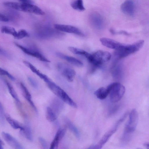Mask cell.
I'll return each instance as SVG.
<instances>
[{
	"mask_svg": "<svg viewBox=\"0 0 149 149\" xmlns=\"http://www.w3.org/2000/svg\"><path fill=\"white\" fill-rule=\"evenodd\" d=\"M38 139L43 148L45 149L48 148V143L42 137H39Z\"/></svg>",
	"mask_w": 149,
	"mask_h": 149,
	"instance_id": "obj_34",
	"label": "cell"
},
{
	"mask_svg": "<svg viewBox=\"0 0 149 149\" xmlns=\"http://www.w3.org/2000/svg\"><path fill=\"white\" fill-rule=\"evenodd\" d=\"M15 44L16 46L28 55L36 58L41 61L50 62V61L37 49L34 47H25L16 42Z\"/></svg>",
	"mask_w": 149,
	"mask_h": 149,
	"instance_id": "obj_6",
	"label": "cell"
},
{
	"mask_svg": "<svg viewBox=\"0 0 149 149\" xmlns=\"http://www.w3.org/2000/svg\"><path fill=\"white\" fill-rule=\"evenodd\" d=\"M144 146L147 149H149V142L145 143L144 144Z\"/></svg>",
	"mask_w": 149,
	"mask_h": 149,
	"instance_id": "obj_38",
	"label": "cell"
},
{
	"mask_svg": "<svg viewBox=\"0 0 149 149\" xmlns=\"http://www.w3.org/2000/svg\"><path fill=\"white\" fill-rule=\"evenodd\" d=\"M92 24L96 28L102 29L103 26V21L102 17L98 13H93L90 16Z\"/></svg>",
	"mask_w": 149,
	"mask_h": 149,
	"instance_id": "obj_17",
	"label": "cell"
},
{
	"mask_svg": "<svg viewBox=\"0 0 149 149\" xmlns=\"http://www.w3.org/2000/svg\"><path fill=\"white\" fill-rule=\"evenodd\" d=\"M107 87L109 91L110 100L113 103L119 101L123 97L125 91V87L119 82L111 83Z\"/></svg>",
	"mask_w": 149,
	"mask_h": 149,
	"instance_id": "obj_3",
	"label": "cell"
},
{
	"mask_svg": "<svg viewBox=\"0 0 149 149\" xmlns=\"http://www.w3.org/2000/svg\"><path fill=\"white\" fill-rule=\"evenodd\" d=\"M71 6L73 9L76 10L83 11L85 9L82 0H74L71 2Z\"/></svg>",
	"mask_w": 149,
	"mask_h": 149,
	"instance_id": "obj_25",
	"label": "cell"
},
{
	"mask_svg": "<svg viewBox=\"0 0 149 149\" xmlns=\"http://www.w3.org/2000/svg\"><path fill=\"white\" fill-rule=\"evenodd\" d=\"M1 30L2 33L12 35L14 37L17 32L14 28L7 26H2Z\"/></svg>",
	"mask_w": 149,
	"mask_h": 149,
	"instance_id": "obj_29",
	"label": "cell"
},
{
	"mask_svg": "<svg viewBox=\"0 0 149 149\" xmlns=\"http://www.w3.org/2000/svg\"><path fill=\"white\" fill-rule=\"evenodd\" d=\"M120 9L124 14L128 15H132L134 12V6L133 1L125 0L121 5Z\"/></svg>",
	"mask_w": 149,
	"mask_h": 149,
	"instance_id": "obj_11",
	"label": "cell"
},
{
	"mask_svg": "<svg viewBox=\"0 0 149 149\" xmlns=\"http://www.w3.org/2000/svg\"><path fill=\"white\" fill-rule=\"evenodd\" d=\"M68 48V50L73 53L83 56L87 59L88 58L91 54L84 50L76 47H69Z\"/></svg>",
	"mask_w": 149,
	"mask_h": 149,
	"instance_id": "obj_23",
	"label": "cell"
},
{
	"mask_svg": "<svg viewBox=\"0 0 149 149\" xmlns=\"http://www.w3.org/2000/svg\"><path fill=\"white\" fill-rule=\"evenodd\" d=\"M0 54L4 56H8V54L7 52L3 49H0Z\"/></svg>",
	"mask_w": 149,
	"mask_h": 149,
	"instance_id": "obj_37",
	"label": "cell"
},
{
	"mask_svg": "<svg viewBox=\"0 0 149 149\" xmlns=\"http://www.w3.org/2000/svg\"><path fill=\"white\" fill-rule=\"evenodd\" d=\"M5 117L7 121L13 128L15 129H19L21 131L24 130V127L21 125L18 122L13 119L8 114H6Z\"/></svg>",
	"mask_w": 149,
	"mask_h": 149,
	"instance_id": "obj_22",
	"label": "cell"
},
{
	"mask_svg": "<svg viewBox=\"0 0 149 149\" xmlns=\"http://www.w3.org/2000/svg\"><path fill=\"white\" fill-rule=\"evenodd\" d=\"M56 55L58 57L75 66L79 67L83 66V63L81 61L73 57L67 56L59 52L56 53Z\"/></svg>",
	"mask_w": 149,
	"mask_h": 149,
	"instance_id": "obj_16",
	"label": "cell"
},
{
	"mask_svg": "<svg viewBox=\"0 0 149 149\" xmlns=\"http://www.w3.org/2000/svg\"><path fill=\"white\" fill-rule=\"evenodd\" d=\"M0 74L1 75H5L7 76L12 81H14L15 80V78L13 75L6 70L1 68H0Z\"/></svg>",
	"mask_w": 149,
	"mask_h": 149,
	"instance_id": "obj_32",
	"label": "cell"
},
{
	"mask_svg": "<svg viewBox=\"0 0 149 149\" xmlns=\"http://www.w3.org/2000/svg\"><path fill=\"white\" fill-rule=\"evenodd\" d=\"M66 130L65 128H60L57 132L54 138L50 145V149H57L60 141L65 135Z\"/></svg>",
	"mask_w": 149,
	"mask_h": 149,
	"instance_id": "obj_15",
	"label": "cell"
},
{
	"mask_svg": "<svg viewBox=\"0 0 149 149\" xmlns=\"http://www.w3.org/2000/svg\"><path fill=\"white\" fill-rule=\"evenodd\" d=\"M4 81L7 87L8 91L11 96L17 103H20V101L18 98L17 93L11 84L6 80Z\"/></svg>",
	"mask_w": 149,
	"mask_h": 149,
	"instance_id": "obj_27",
	"label": "cell"
},
{
	"mask_svg": "<svg viewBox=\"0 0 149 149\" xmlns=\"http://www.w3.org/2000/svg\"><path fill=\"white\" fill-rule=\"evenodd\" d=\"M21 11L38 15L45 14L44 12L40 8L32 3H21Z\"/></svg>",
	"mask_w": 149,
	"mask_h": 149,
	"instance_id": "obj_9",
	"label": "cell"
},
{
	"mask_svg": "<svg viewBox=\"0 0 149 149\" xmlns=\"http://www.w3.org/2000/svg\"><path fill=\"white\" fill-rule=\"evenodd\" d=\"M57 68L63 76L69 82L72 81L76 75L75 71L68 65L61 63H58Z\"/></svg>",
	"mask_w": 149,
	"mask_h": 149,
	"instance_id": "obj_7",
	"label": "cell"
},
{
	"mask_svg": "<svg viewBox=\"0 0 149 149\" xmlns=\"http://www.w3.org/2000/svg\"><path fill=\"white\" fill-rule=\"evenodd\" d=\"M50 107L57 116L63 109V104L59 99L55 98L52 100Z\"/></svg>",
	"mask_w": 149,
	"mask_h": 149,
	"instance_id": "obj_18",
	"label": "cell"
},
{
	"mask_svg": "<svg viewBox=\"0 0 149 149\" xmlns=\"http://www.w3.org/2000/svg\"><path fill=\"white\" fill-rule=\"evenodd\" d=\"M28 79L31 85L35 88H37L38 87V84L36 81L33 78L29 77Z\"/></svg>",
	"mask_w": 149,
	"mask_h": 149,
	"instance_id": "obj_33",
	"label": "cell"
},
{
	"mask_svg": "<svg viewBox=\"0 0 149 149\" xmlns=\"http://www.w3.org/2000/svg\"><path fill=\"white\" fill-rule=\"evenodd\" d=\"M2 135L5 141L13 148L15 149L24 148L20 143L9 133L2 132Z\"/></svg>",
	"mask_w": 149,
	"mask_h": 149,
	"instance_id": "obj_10",
	"label": "cell"
},
{
	"mask_svg": "<svg viewBox=\"0 0 149 149\" xmlns=\"http://www.w3.org/2000/svg\"><path fill=\"white\" fill-rule=\"evenodd\" d=\"M138 119L139 115L137 111L135 109H133L129 114V120L125 126L124 135L125 138L135 130Z\"/></svg>",
	"mask_w": 149,
	"mask_h": 149,
	"instance_id": "obj_5",
	"label": "cell"
},
{
	"mask_svg": "<svg viewBox=\"0 0 149 149\" xmlns=\"http://www.w3.org/2000/svg\"><path fill=\"white\" fill-rule=\"evenodd\" d=\"M25 137L29 140L32 141L33 140V137L31 129L28 123H26L24 127V130L22 131Z\"/></svg>",
	"mask_w": 149,
	"mask_h": 149,
	"instance_id": "obj_24",
	"label": "cell"
},
{
	"mask_svg": "<svg viewBox=\"0 0 149 149\" xmlns=\"http://www.w3.org/2000/svg\"><path fill=\"white\" fill-rule=\"evenodd\" d=\"M20 86L24 96L34 110L37 112V109L36 108L32 100L31 95L28 89L26 86H25L24 84L22 82L20 83Z\"/></svg>",
	"mask_w": 149,
	"mask_h": 149,
	"instance_id": "obj_19",
	"label": "cell"
},
{
	"mask_svg": "<svg viewBox=\"0 0 149 149\" xmlns=\"http://www.w3.org/2000/svg\"><path fill=\"white\" fill-rule=\"evenodd\" d=\"M112 74L113 78L116 79H121L123 78L124 71L121 63L115 62L112 69Z\"/></svg>",
	"mask_w": 149,
	"mask_h": 149,
	"instance_id": "obj_13",
	"label": "cell"
},
{
	"mask_svg": "<svg viewBox=\"0 0 149 149\" xmlns=\"http://www.w3.org/2000/svg\"><path fill=\"white\" fill-rule=\"evenodd\" d=\"M119 125L117 123L115 126L112 129H111L106 133L99 143L93 147V148H101L108 140L111 136L116 131Z\"/></svg>",
	"mask_w": 149,
	"mask_h": 149,
	"instance_id": "obj_14",
	"label": "cell"
},
{
	"mask_svg": "<svg viewBox=\"0 0 149 149\" xmlns=\"http://www.w3.org/2000/svg\"><path fill=\"white\" fill-rule=\"evenodd\" d=\"M144 42L143 40H141L131 44H122L118 49L115 50L114 55L118 60L126 57L139 51L143 46Z\"/></svg>",
	"mask_w": 149,
	"mask_h": 149,
	"instance_id": "obj_1",
	"label": "cell"
},
{
	"mask_svg": "<svg viewBox=\"0 0 149 149\" xmlns=\"http://www.w3.org/2000/svg\"><path fill=\"white\" fill-rule=\"evenodd\" d=\"M100 40L104 46L115 50L118 49L122 45V43L117 41L107 38H101Z\"/></svg>",
	"mask_w": 149,
	"mask_h": 149,
	"instance_id": "obj_12",
	"label": "cell"
},
{
	"mask_svg": "<svg viewBox=\"0 0 149 149\" xmlns=\"http://www.w3.org/2000/svg\"><path fill=\"white\" fill-rule=\"evenodd\" d=\"M111 55L109 52L102 50L96 51L90 56L87 59L95 68L100 66L103 63L109 61Z\"/></svg>",
	"mask_w": 149,
	"mask_h": 149,
	"instance_id": "obj_4",
	"label": "cell"
},
{
	"mask_svg": "<svg viewBox=\"0 0 149 149\" xmlns=\"http://www.w3.org/2000/svg\"><path fill=\"white\" fill-rule=\"evenodd\" d=\"M5 115L4 113V110L3 106L1 103L0 104V121L1 125L4 126L5 124Z\"/></svg>",
	"mask_w": 149,
	"mask_h": 149,
	"instance_id": "obj_31",
	"label": "cell"
},
{
	"mask_svg": "<svg viewBox=\"0 0 149 149\" xmlns=\"http://www.w3.org/2000/svg\"><path fill=\"white\" fill-rule=\"evenodd\" d=\"M0 149H3V146L4 145V143L1 139H0Z\"/></svg>",
	"mask_w": 149,
	"mask_h": 149,
	"instance_id": "obj_39",
	"label": "cell"
},
{
	"mask_svg": "<svg viewBox=\"0 0 149 149\" xmlns=\"http://www.w3.org/2000/svg\"><path fill=\"white\" fill-rule=\"evenodd\" d=\"M23 62L32 72L36 74L41 79H43L45 82L49 79L46 75L41 72L35 66L29 62L26 61H24Z\"/></svg>",
	"mask_w": 149,
	"mask_h": 149,
	"instance_id": "obj_20",
	"label": "cell"
},
{
	"mask_svg": "<svg viewBox=\"0 0 149 149\" xmlns=\"http://www.w3.org/2000/svg\"><path fill=\"white\" fill-rule=\"evenodd\" d=\"M29 36V33L26 30L21 29L17 32V34L14 38L17 39L19 40Z\"/></svg>",
	"mask_w": 149,
	"mask_h": 149,
	"instance_id": "obj_30",
	"label": "cell"
},
{
	"mask_svg": "<svg viewBox=\"0 0 149 149\" xmlns=\"http://www.w3.org/2000/svg\"><path fill=\"white\" fill-rule=\"evenodd\" d=\"M54 26L56 29L61 32L74 34L80 36L84 35V34L79 29L72 26L56 24Z\"/></svg>",
	"mask_w": 149,
	"mask_h": 149,
	"instance_id": "obj_8",
	"label": "cell"
},
{
	"mask_svg": "<svg viewBox=\"0 0 149 149\" xmlns=\"http://www.w3.org/2000/svg\"><path fill=\"white\" fill-rule=\"evenodd\" d=\"M5 6L18 11H21V3L12 1H6L3 3Z\"/></svg>",
	"mask_w": 149,
	"mask_h": 149,
	"instance_id": "obj_28",
	"label": "cell"
},
{
	"mask_svg": "<svg viewBox=\"0 0 149 149\" xmlns=\"http://www.w3.org/2000/svg\"><path fill=\"white\" fill-rule=\"evenodd\" d=\"M97 97L101 100L105 99L109 94V91L107 87H100L94 93Z\"/></svg>",
	"mask_w": 149,
	"mask_h": 149,
	"instance_id": "obj_21",
	"label": "cell"
},
{
	"mask_svg": "<svg viewBox=\"0 0 149 149\" xmlns=\"http://www.w3.org/2000/svg\"><path fill=\"white\" fill-rule=\"evenodd\" d=\"M0 20L1 22H7L9 21L10 19L7 16L1 13L0 14Z\"/></svg>",
	"mask_w": 149,
	"mask_h": 149,
	"instance_id": "obj_35",
	"label": "cell"
},
{
	"mask_svg": "<svg viewBox=\"0 0 149 149\" xmlns=\"http://www.w3.org/2000/svg\"><path fill=\"white\" fill-rule=\"evenodd\" d=\"M45 82L49 89L62 101L73 107H77L76 103L66 93L50 79Z\"/></svg>",
	"mask_w": 149,
	"mask_h": 149,
	"instance_id": "obj_2",
	"label": "cell"
},
{
	"mask_svg": "<svg viewBox=\"0 0 149 149\" xmlns=\"http://www.w3.org/2000/svg\"><path fill=\"white\" fill-rule=\"evenodd\" d=\"M22 3H33V1L32 0H18Z\"/></svg>",
	"mask_w": 149,
	"mask_h": 149,
	"instance_id": "obj_36",
	"label": "cell"
},
{
	"mask_svg": "<svg viewBox=\"0 0 149 149\" xmlns=\"http://www.w3.org/2000/svg\"><path fill=\"white\" fill-rule=\"evenodd\" d=\"M46 117L49 121L53 122L56 120L57 115L50 107H48L46 109Z\"/></svg>",
	"mask_w": 149,
	"mask_h": 149,
	"instance_id": "obj_26",
	"label": "cell"
}]
</instances>
